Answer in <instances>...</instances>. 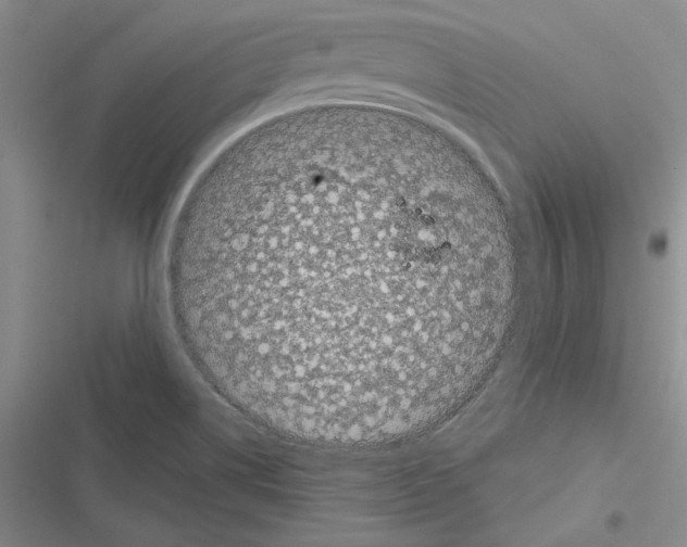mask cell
<instances>
[{"label":"cell","mask_w":687,"mask_h":547,"mask_svg":"<svg viewBox=\"0 0 687 547\" xmlns=\"http://www.w3.org/2000/svg\"><path fill=\"white\" fill-rule=\"evenodd\" d=\"M170 242L191 362L273 421L408 423L502 334V221L440 152L392 128L334 123L248 144L192 189Z\"/></svg>","instance_id":"1"}]
</instances>
